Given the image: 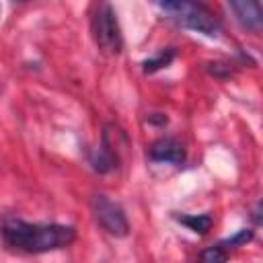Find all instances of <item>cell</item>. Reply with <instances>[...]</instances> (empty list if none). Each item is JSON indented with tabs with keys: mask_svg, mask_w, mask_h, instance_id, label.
I'll use <instances>...</instances> for the list:
<instances>
[{
	"mask_svg": "<svg viewBox=\"0 0 263 263\" xmlns=\"http://www.w3.org/2000/svg\"><path fill=\"white\" fill-rule=\"evenodd\" d=\"M228 6L234 10L236 21L245 29H249L253 33L261 31V27H263V10H261L259 2H255V0H234Z\"/></svg>",
	"mask_w": 263,
	"mask_h": 263,
	"instance_id": "cell-5",
	"label": "cell"
},
{
	"mask_svg": "<svg viewBox=\"0 0 263 263\" xmlns=\"http://www.w3.org/2000/svg\"><path fill=\"white\" fill-rule=\"evenodd\" d=\"M173 60H175V49H173V47H166V49L158 51V55H156V58L146 60L142 66H144V72H156V70H160V68L168 66Z\"/></svg>",
	"mask_w": 263,
	"mask_h": 263,
	"instance_id": "cell-9",
	"label": "cell"
},
{
	"mask_svg": "<svg viewBox=\"0 0 263 263\" xmlns=\"http://www.w3.org/2000/svg\"><path fill=\"white\" fill-rule=\"evenodd\" d=\"M92 31H95V41L103 53L115 55L121 51L123 39H121L117 14L111 4H101L97 8L95 21H92Z\"/></svg>",
	"mask_w": 263,
	"mask_h": 263,
	"instance_id": "cell-3",
	"label": "cell"
},
{
	"mask_svg": "<svg viewBox=\"0 0 263 263\" xmlns=\"http://www.w3.org/2000/svg\"><path fill=\"white\" fill-rule=\"evenodd\" d=\"M92 214L97 218V222L113 236H125L129 232V224H127V218H125V212L123 208L109 199L107 195L103 193H97L92 195Z\"/></svg>",
	"mask_w": 263,
	"mask_h": 263,
	"instance_id": "cell-4",
	"label": "cell"
},
{
	"mask_svg": "<svg viewBox=\"0 0 263 263\" xmlns=\"http://www.w3.org/2000/svg\"><path fill=\"white\" fill-rule=\"evenodd\" d=\"M150 158L154 162L181 164L185 160V148L177 138H160L150 146Z\"/></svg>",
	"mask_w": 263,
	"mask_h": 263,
	"instance_id": "cell-6",
	"label": "cell"
},
{
	"mask_svg": "<svg viewBox=\"0 0 263 263\" xmlns=\"http://www.w3.org/2000/svg\"><path fill=\"white\" fill-rule=\"evenodd\" d=\"M158 8H162L179 25H183L187 29H193L197 33H203L208 37H218L220 31H222V25L216 18V14L199 2L173 0V2H160Z\"/></svg>",
	"mask_w": 263,
	"mask_h": 263,
	"instance_id": "cell-2",
	"label": "cell"
},
{
	"mask_svg": "<svg viewBox=\"0 0 263 263\" xmlns=\"http://www.w3.org/2000/svg\"><path fill=\"white\" fill-rule=\"evenodd\" d=\"M175 218L183 224V226H187L189 230H193V232H197V234H205V232H210V228H212V224H214V218H212V214H189V216H183V214H175Z\"/></svg>",
	"mask_w": 263,
	"mask_h": 263,
	"instance_id": "cell-8",
	"label": "cell"
},
{
	"mask_svg": "<svg viewBox=\"0 0 263 263\" xmlns=\"http://www.w3.org/2000/svg\"><path fill=\"white\" fill-rule=\"evenodd\" d=\"M226 259H228V251H224L220 245H212L203 249L199 255V263H226Z\"/></svg>",
	"mask_w": 263,
	"mask_h": 263,
	"instance_id": "cell-11",
	"label": "cell"
},
{
	"mask_svg": "<svg viewBox=\"0 0 263 263\" xmlns=\"http://www.w3.org/2000/svg\"><path fill=\"white\" fill-rule=\"evenodd\" d=\"M90 164L97 173H109L117 166V154L113 152V148L105 136H103V144L90 152Z\"/></svg>",
	"mask_w": 263,
	"mask_h": 263,
	"instance_id": "cell-7",
	"label": "cell"
},
{
	"mask_svg": "<svg viewBox=\"0 0 263 263\" xmlns=\"http://www.w3.org/2000/svg\"><path fill=\"white\" fill-rule=\"evenodd\" d=\"M253 236H255V232L251 230V228H242V230H238L234 236H230V238H224L222 242H218L224 251H228V249H236V247H242V245H247V242H251L253 240Z\"/></svg>",
	"mask_w": 263,
	"mask_h": 263,
	"instance_id": "cell-10",
	"label": "cell"
},
{
	"mask_svg": "<svg viewBox=\"0 0 263 263\" xmlns=\"http://www.w3.org/2000/svg\"><path fill=\"white\" fill-rule=\"evenodd\" d=\"M2 236L10 249L25 253H47L72 245L76 238V228L64 224H31L18 218H6L2 224Z\"/></svg>",
	"mask_w": 263,
	"mask_h": 263,
	"instance_id": "cell-1",
	"label": "cell"
}]
</instances>
